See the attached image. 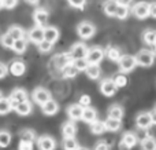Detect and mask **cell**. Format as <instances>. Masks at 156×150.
<instances>
[{
    "label": "cell",
    "mask_w": 156,
    "mask_h": 150,
    "mask_svg": "<svg viewBox=\"0 0 156 150\" xmlns=\"http://www.w3.org/2000/svg\"><path fill=\"white\" fill-rule=\"evenodd\" d=\"M59 29L55 26H45L44 28V40L49 41V43L55 44L58 40H59Z\"/></svg>",
    "instance_id": "obj_18"
},
{
    "label": "cell",
    "mask_w": 156,
    "mask_h": 150,
    "mask_svg": "<svg viewBox=\"0 0 156 150\" xmlns=\"http://www.w3.org/2000/svg\"><path fill=\"white\" fill-rule=\"evenodd\" d=\"M104 126H105V131H110V132H118L122 127L121 120H116V118H111L108 117L107 120L104 121Z\"/></svg>",
    "instance_id": "obj_25"
},
{
    "label": "cell",
    "mask_w": 156,
    "mask_h": 150,
    "mask_svg": "<svg viewBox=\"0 0 156 150\" xmlns=\"http://www.w3.org/2000/svg\"><path fill=\"white\" fill-rule=\"evenodd\" d=\"M118 65H119V70L122 73H129L132 72L133 69L137 66V62H136V57L129 54H125L121 57V59L118 61Z\"/></svg>",
    "instance_id": "obj_4"
},
{
    "label": "cell",
    "mask_w": 156,
    "mask_h": 150,
    "mask_svg": "<svg viewBox=\"0 0 156 150\" xmlns=\"http://www.w3.org/2000/svg\"><path fill=\"white\" fill-rule=\"evenodd\" d=\"M37 46H38V51L43 52V54H48V52H51L52 48H54V44L47 40H43L40 44H37Z\"/></svg>",
    "instance_id": "obj_40"
},
{
    "label": "cell",
    "mask_w": 156,
    "mask_h": 150,
    "mask_svg": "<svg viewBox=\"0 0 156 150\" xmlns=\"http://www.w3.org/2000/svg\"><path fill=\"white\" fill-rule=\"evenodd\" d=\"M12 137L7 129H0V148H8L11 145Z\"/></svg>",
    "instance_id": "obj_31"
},
{
    "label": "cell",
    "mask_w": 156,
    "mask_h": 150,
    "mask_svg": "<svg viewBox=\"0 0 156 150\" xmlns=\"http://www.w3.org/2000/svg\"><path fill=\"white\" fill-rule=\"evenodd\" d=\"M90 132L94 135H101L103 132H105V126H104V121H100L96 120L90 124Z\"/></svg>",
    "instance_id": "obj_34"
},
{
    "label": "cell",
    "mask_w": 156,
    "mask_h": 150,
    "mask_svg": "<svg viewBox=\"0 0 156 150\" xmlns=\"http://www.w3.org/2000/svg\"><path fill=\"white\" fill-rule=\"evenodd\" d=\"M138 142V138L136 134L133 132H125L123 137H122V141L119 143V149L121 150H130L132 148H134Z\"/></svg>",
    "instance_id": "obj_8"
},
{
    "label": "cell",
    "mask_w": 156,
    "mask_h": 150,
    "mask_svg": "<svg viewBox=\"0 0 156 150\" xmlns=\"http://www.w3.org/2000/svg\"><path fill=\"white\" fill-rule=\"evenodd\" d=\"M86 76L92 80H97L100 76H101V69H100L99 63H89L88 68L85 70Z\"/></svg>",
    "instance_id": "obj_23"
},
{
    "label": "cell",
    "mask_w": 156,
    "mask_h": 150,
    "mask_svg": "<svg viewBox=\"0 0 156 150\" xmlns=\"http://www.w3.org/2000/svg\"><path fill=\"white\" fill-rule=\"evenodd\" d=\"M141 149L143 150H156V139L154 137H145L141 141Z\"/></svg>",
    "instance_id": "obj_33"
},
{
    "label": "cell",
    "mask_w": 156,
    "mask_h": 150,
    "mask_svg": "<svg viewBox=\"0 0 156 150\" xmlns=\"http://www.w3.org/2000/svg\"><path fill=\"white\" fill-rule=\"evenodd\" d=\"M104 52H105V55L108 57V59L112 61V62H118V61L121 59V57H122V52H121V50H119L118 47L110 46Z\"/></svg>",
    "instance_id": "obj_27"
},
{
    "label": "cell",
    "mask_w": 156,
    "mask_h": 150,
    "mask_svg": "<svg viewBox=\"0 0 156 150\" xmlns=\"http://www.w3.org/2000/svg\"><path fill=\"white\" fill-rule=\"evenodd\" d=\"M81 120L85 121L88 124H92L93 121L97 120V112L93 109V107L88 106V107H83V112H82V117Z\"/></svg>",
    "instance_id": "obj_22"
},
{
    "label": "cell",
    "mask_w": 156,
    "mask_h": 150,
    "mask_svg": "<svg viewBox=\"0 0 156 150\" xmlns=\"http://www.w3.org/2000/svg\"><path fill=\"white\" fill-rule=\"evenodd\" d=\"M12 110L10 103V99L8 98H0V116L8 114V113Z\"/></svg>",
    "instance_id": "obj_36"
},
{
    "label": "cell",
    "mask_w": 156,
    "mask_h": 150,
    "mask_svg": "<svg viewBox=\"0 0 156 150\" xmlns=\"http://www.w3.org/2000/svg\"><path fill=\"white\" fill-rule=\"evenodd\" d=\"M112 80H114V83H115V85L118 88H122L127 84V77L125 76V74H116Z\"/></svg>",
    "instance_id": "obj_42"
},
{
    "label": "cell",
    "mask_w": 156,
    "mask_h": 150,
    "mask_svg": "<svg viewBox=\"0 0 156 150\" xmlns=\"http://www.w3.org/2000/svg\"><path fill=\"white\" fill-rule=\"evenodd\" d=\"M154 112H155V113H156V106H155V109H154Z\"/></svg>",
    "instance_id": "obj_57"
},
{
    "label": "cell",
    "mask_w": 156,
    "mask_h": 150,
    "mask_svg": "<svg viewBox=\"0 0 156 150\" xmlns=\"http://www.w3.org/2000/svg\"><path fill=\"white\" fill-rule=\"evenodd\" d=\"M151 116H152V124H155V126H156V113L151 112Z\"/></svg>",
    "instance_id": "obj_52"
},
{
    "label": "cell",
    "mask_w": 156,
    "mask_h": 150,
    "mask_svg": "<svg viewBox=\"0 0 156 150\" xmlns=\"http://www.w3.org/2000/svg\"><path fill=\"white\" fill-rule=\"evenodd\" d=\"M27 48V40L25 37L22 39H18V40H14V44H12V51L15 52V54H23L25 51H26Z\"/></svg>",
    "instance_id": "obj_26"
},
{
    "label": "cell",
    "mask_w": 156,
    "mask_h": 150,
    "mask_svg": "<svg viewBox=\"0 0 156 150\" xmlns=\"http://www.w3.org/2000/svg\"><path fill=\"white\" fill-rule=\"evenodd\" d=\"M88 46L85 43H76L71 46L69 54L71 55V58L74 59H81V58H86V54H88Z\"/></svg>",
    "instance_id": "obj_10"
},
{
    "label": "cell",
    "mask_w": 156,
    "mask_h": 150,
    "mask_svg": "<svg viewBox=\"0 0 156 150\" xmlns=\"http://www.w3.org/2000/svg\"><path fill=\"white\" fill-rule=\"evenodd\" d=\"M77 33L81 39L83 40H88V39H92L96 33V26H94L92 22H88V21H82L78 24L77 26Z\"/></svg>",
    "instance_id": "obj_1"
},
{
    "label": "cell",
    "mask_w": 156,
    "mask_h": 150,
    "mask_svg": "<svg viewBox=\"0 0 156 150\" xmlns=\"http://www.w3.org/2000/svg\"><path fill=\"white\" fill-rule=\"evenodd\" d=\"M154 50H155V52H156V41H155V44H154Z\"/></svg>",
    "instance_id": "obj_54"
},
{
    "label": "cell",
    "mask_w": 156,
    "mask_h": 150,
    "mask_svg": "<svg viewBox=\"0 0 156 150\" xmlns=\"http://www.w3.org/2000/svg\"><path fill=\"white\" fill-rule=\"evenodd\" d=\"M18 150H33V142H29V141H19L18 145Z\"/></svg>",
    "instance_id": "obj_45"
},
{
    "label": "cell",
    "mask_w": 156,
    "mask_h": 150,
    "mask_svg": "<svg viewBox=\"0 0 156 150\" xmlns=\"http://www.w3.org/2000/svg\"><path fill=\"white\" fill-rule=\"evenodd\" d=\"M3 8H7V10H12V8L16 7L18 4V0H2Z\"/></svg>",
    "instance_id": "obj_44"
},
{
    "label": "cell",
    "mask_w": 156,
    "mask_h": 150,
    "mask_svg": "<svg viewBox=\"0 0 156 150\" xmlns=\"http://www.w3.org/2000/svg\"><path fill=\"white\" fill-rule=\"evenodd\" d=\"M32 98H33V101H34L36 103L41 106L43 103H45L47 101L51 99V92H49L47 88H44V87H37V88H34V91H33Z\"/></svg>",
    "instance_id": "obj_6"
},
{
    "label": "cell",
    "mask_w": 156,
    "mask_h": 150,
    "mask_svg": "<svg viewBox=\"0 0 156 150\" xmlns=\"http://www.w3.org/2000/svg\"><path fill=\"white\" fill-rule=\"evenodd\" d=\"M48 18H49V14L45 8L40 7V8H36L34 13H33V21H34L36 26H41V28H45L47 24H48Z\"/></svg>",
    "instance_id": "obj_7"
},
{
    "label": "cell",
    "mask_w": 156,
    "mask_h": 150,
    "mask_svg": "<svg viewBox=\"0 0 156 150\" xmlns=\"http://www.w3.org/2000/svg\"><path fill=\"white\" fill-rule=\"evenodd\" d=\"M116 90H118V87L115 85L112 79H104L100 83V91L105 96H112L116 92Z\"/></svg>",
    "instance_id": "obj_13"
},
{
    "label": "cell",
    "mask_w": 156,
    "mask_h": 150,
    "mask_svg": "<svg viewBox=\"0 0 156 150\" xmlns=\"http://www.w3.org/2000/svg\"><path fill=\"white\" fill-rule=\"evenodd\" d=\"M3 8V4H2V0H0V10H2Z\"/></svg>",
    "instance_id": "obj_55"
},
{
    "label": "cell",
    "mask_w": 156,
    "mask_h": 150,
    "mask_svg": "<svg viewBox=\"0 0 156 150\" xmlns=\"http://www.w3.org/2000/svg\"><path fill=\"white\" fill-rule=\"evenodd\" d=\"M93 150H110V145L107 142H104V141H100V142H97L94 145Z\"/></svg>",
    "instance_id": "obj_47"
},
{
    "label": "cell",
    "mask_w": 156,
    "mask_h": 150,
    "mask_svg": "<svg viewBox=\"0 0 156 150\" xmlns=\"http://www.w3.org/2000/svg\"><path fill=\"white\" fill-rule=\"evenodd\" d=\"M10 103H11V107L12 110L16 107V105L21 103V102H25V101H29V94L26 92V90L23 88H14L10 94Z\"/></svg>",
    "instance_id": "obj_3"
},
{
    "label": "cell",
    "mask_w": 156,
    "mask_h": 150,
    "mask_svg": "<svg viewBox=\"0 0 156 150\" xmlns=\"http://www.w3.org/2000/svg\"><path fill=\"white\" fill-rule=\"evenodd\" d=\"M90 102H92V99H90V96L89 95H81L80 102H78V103H80L82 107H88V106H90Z\"/></svg>",
    "instance_id": "obj_46"
},
{
    "label": "cell",
    "mask_w": 156,
    "mask_h": 150,
    "mask_svg": "<svg viewBox=\"0 0 156 150\" xmlns=\"http://www.w3.org/2000/svg\"><path fill=\"white\" fill-rule=\"evenodd\" d=\"M25 2L27 3V4H32V6H36V4H38V2L40 0H25Z\"/></svg>",
    "instance_id": "obj_51"
},
{
    "label": "cell",
    "mask_w": 156,
    "mask_h": 150,
    "mask_svg": "<svg viewBox=\"0 0 156 150\" xmlns=\"http://www.w3.org/2000/svg\"><path fill=\"white\" fill-rule=\"evenodd\" d=\"M118 6H119V3L116 0H105L104 4H103V11L108 17H115Z\"/></svg>",
    "instance_id": "obj_21"
},
{
    "label": "cell",
    "mask_w": 156,
    "mask_h": 150,
    "mask_svg": "<svg viewBox=\"0 0 156 150\" xmlns=\"http://www.w3.org/2000/svg\"><path fill=\"white\" fill-rule=\"evenodd\" d=\"M67 3L74 8H78V10H82L86 4V0H67Z\"/></svg>",
    "instance_id": "obj_43"
},
{
    "label": "cell",
    "mask_w": 156,
    "mask_h": 150,
    "mask_svg": "<svg viewBox=\"0 0 156 150\" xmlns=\"http://www.w3.org/2000/svg\"><path fill=\"white\" fill-rule=\"evenodd\" d=\"M71 62H73V58H71V55L69 54V52H62V54H58L54 57L55 66H56L58 69H60V70Z\"/></svg>",
    "instance_id": "obj_16"
},
{
    "label": "cell",
    "mask_w": 156,
    "mask_h": 150,
    "mask_svg": "<svg viewBox=\"0 0 156 150\" xmlns=\"http://www.w3.org/2000/svg\"><path fill=\"white\" fill-rule=\"evenodd\" d=\"M41 112H43L45 116H54V114H56V113L59 112V103L51 98L49 101H47L45 103L41 105Z\"/></svg>",
    "instance_id": "obj_17"
},
{
    "label": "cell",
    "mask_w": 156,
    "mask_h": 150,
    "mask_svg": "<svg viewBox=\"0 0 156 150\" xmlns=\"http://www.w3.org/2000/svg\"><path fill=\"white\" fill-rule=\"evenodd\" d=\"M116 2H118L119 4H122V6H127V7H129V6L133 3V0H116Z\"/></svg>",
    "instance_id": "obj_50"
},
{
    "label": "cell",
    "mask_w": 156,
    "mask_h": 150,
    "mask_svg": "<svg viewBox=\"0 0 156 150\" xmlns=\"http://www.w3.org/2000/svg\"><path fill=\"white\" fill-rule=\"evenodd\" d=\"M82 112H83V107L81 106L80 103H73L67 107V116L70 117V120H73V121L81 120Z\"/></svg>",
    "instance_id": "obj_19"
},
{
    "label": "cell",
    "mask_w": 156,
    "mask_h": 150,
    "mask_svg": "<svg viewBox=\"0 0 156 150\" xmlns=\"http://www.w3.org/2000/svg\"><path fill=\"white\" fill-rule=\"evenodd\" d=\"M132 14L138 19H145L149 17V3L147 2H138L133 6Z\"/></svg>",
    "instance_id": "obj_5"
},
{
    "label": "cell",
    "mask_w": 156,
    "mask_h": 150,
    "mask_svg": "<svg viewBox=\"0 0 156 150\" xmlns=\"http://www.w3.org/2000/svg\"><path fill=\"white\" fill-rule=\"evenodd\" d=\"M8 72L15 77H21V76H23L25 72H26V65H25L22 61L15 59L11 62L10 66H8Z\"/></svg>",
    "instance_id": "obj_14"
},
{
    "label": "cell",
    "mask_w": 156,
    "mask_h": 150,
    "mask_svg": "<svg viewBox=\"0 0 156 150\" xmlns=\"http://www.w3.org/2000/svg\"><path fill=\"white\" fill-rule=\"evenodd\" d=\"M0 98H3V96H2V91H0Z\"/></svg>",
    "instance_id": "obj_56"
},
{
    "label": "cell",
    "mask_w": 156,
    "mask_h": 150,
    "mask_svg": "<svg viewBox=\"0 0 156 150\" xmlns=\"http://www.w3.org/2000/svg\"><path fill=\"white\" fill-rule=\"evenodd\" d=\"M0 43H2L3 47L5 48H12V44H14V39L11 37L8 33H4V35L0 37Z\"/></svg>",
    "instance_id": "obj_41"
},
{
    "label": "cell",
    "mask_w": 156,
    "mask_h": 150,
    "mask_svg": "<svg viewBox=\"0 0 156 150\" xmlns=\"http://www.w3.org/2000/svg\"><path fill=\"white\" fill-rule=\"evenodd\" d=\"M77 150H89V149H86V148H81V146H80V148H78Z\"/></svg>",
    "instance_id": "obj_53"
},
{
    "label": "cell",
    "mask_w": 156,
    "mask_h": 150,
    "mask_svg": "<svg viewBox=\"0 0 156 150\" xmlns=\"http://www.w3.org/2000/svg\"><path fill=\"white\" fill-rule=\"evenodd\" d=\"M62 146H63V150H77L80 148L76 138H65L62 142Z\"/></svg>",
    "instance_id": "obj_35"
},
{
    "label": "cell",
    "mask_w": 156,
    "mask_h": 150,
    "mask_svg": "<svg viewBox=\"0 0 156 150\" xmlns=\"http://www.w3.org/2000/svg\"><path fill=\"white\" fill-rule=\"evenodd\" d=\"M73 65L77 68L78 72H85L86 68H88V65H89V62L86 61V58H81V59H74Z\"/></svg>",
    "instance_id": "obj_39"
},
{
    "label": "cell",
    "mask_w": 156,
    "mask_h": 150,
    "mask_svg": "<svg viewBox=\"0 0 156 150\" xmlns=\"http://www.w3.org/2000/svg\"><path fill=\"white\" fill-rule=\"evenodd\" d=\"M136 126L140 129H148L152 126V116L149 112H141L136 117Z\"/></svg>",
    "instance_id": "obj_12"
},
{
    "label": "cell",
    "mask_w": 156,
    "mask_h": 150,
    "mask_svg": "<svg viewBox=\"0 0 156 150\" xmlns=\"http://www.w3.org/2000/svg\"><path fill=\"white\" fill-rule=\"evenodd\" d=\"M27 39H29V41H32L34 44H40L44 40V28L41 26L32 28L29 30V33H27Z\"/></svg>",
    "instance_id": "obj_15"
},
{
    "label": "cell",
    "mask_w": 156,
    "mask_h": 150,
    "mask_svg": "<svg viewBox=\"0 0 156 150\" xmlns=\"http://www.w3.org/2000/svg\"><path fill=\"white\" fill-rule=\"evenodd\" d=\"M19 138L22 141H29V142H34L37 138H36V132L33 129H23V131L19 132Z\"/></svg>",
    "instance_id": "obj_37"
},
{
    "label": "cell",
    "mask_w": 156,
    "mask_h": 150,
    "mask_svg": "<svg viewBox=\"0 0 156 150\" xmlns=\"http://www.w3.org/2000/svg\"><path fill=\"white\" fill-rule=\"evenodd\" d=\"M108 117L122 120V117H123V109H122V106H119V105H111L108 107Z\"/></svg>",
    "instance_id": "obj_28"
},
{
    "label": "cell",
    "mask_w": 156,
    "mask_h": 150,
    "mask_svg": "<svg viewBox=\"0 0 156 150\" xmlns=\"http://www.w3.org/2000/svg\"><path fill=\"white\" fill-rule=\"evenodd\" d=\"M16 113H18L19 116H29L30 113L33 112V106H32V102H29V101H25V102H21V103H18L16 105V107L15 109Z\"/></svg>",
    "instance_id": "obj_24"
},
{
    "label": "cell",
    "mask_w": 156,
    "mask_h": 150,
    "mask_svg": "<svg viewBox=\"0 0 156 150\" xmlns=\"http://www.w3.org/2000/svg\"><path fill=\"white\" fill-rule=\"evenodd\" d=\"M62 73H63V77H66V79H74L80 72L77 70V68L73 65V62H71V63H69L67 66H65V68L62 69Z\"/></svg>",
    "instance_id": "obj_32"
},
{
    "label": "cell",
    "mask_w": 156,
    "mask_h": 150,
    "mask_svg": "<svg viewBox=\"0 0 156 150\" xmlns=\"http://www.w3.org/2000/svg\"><path fill=\"white\" fill-rule=\"evenodd\" d=\"M127 15H129V7L127 6H122V4H119L118 6V8H116V14H115V17L118 19H126L127 18Z\"/></svg>",
    "instance_id": "obj_38"
},
{
    "label": "cell",
    "mask_w": 156,
    "mask_h": 150,
    "mask_svg": "<svg viewBox=\"0 0 156 150\" xmlns=\"http://www.w3.org/2000/svg\"><path fill=\"white\" fill-rule=\"evenodd\" d=\"M105 52L103 48L100 47H92L88 50V54H86V61L89 63H100L104 58Z\"/></svg>",
    "instance_id": "obj_11"
},
{
    "label": "cell",
    "mask_w": 156,
    "mask_h": 150,
    "mask_svg": "<svg viewBox=\"0 0 156 150\" xmlns=\"http://www.w3.org/2000/svg\"><path fill=\"white\" fill-rule=\"evenodd\" d=\"M37 148L38 150H55L56 149V141L49 135H41L37 139Z\"/></svg>",
    "instance_id": "obj_9"
},
{
    "label": "cell",
    "mask_w": 156,
    "mask_h": 150,
    "mask_svg": "<svg viewBox=\"0 0 156 150\" xmlns=\"http://www.w3.org/2000/svg\"><path fill=\"white\" fill-rule=\"evenodd\" d=\"M62 134L63 138H74L77 134V126L74 124L73 120L66 121L65 124L62 126Z\"/></svg>",
    "instance_id": "obj_20"
},
{
    "label": "cell",
    "mask_w": 156,
    "mask_h": 150,
    "mask_svg": "<svg viewBox=\"0 0 156 150\" xmlns=\"http://www.w3.org/2000/svg\"><path fill=\"white\" fill-rule=\"evenodd\" d=\"M8 73H10V72H8V66L5 65V63L0 62V79H4Z\"/></svg>",
    "instance_id": "obj_48"
},
{
    "label": "cell",
    "mask_w": 156,
    "mask_h": 150,
    "mask_svg": "<svg viewBox=\"0 0 156 150\" xmlns=\"http://www.w3.org/2000/svg\"><path fill=\"white\" fill-rule=\"evenodd\" d=\"M7 33L14 39V40H18V39L25 37V30L22 29L21 26H18V25H12V26H10L8 30H7Z\"/></svg>",
    "instance_id": "obj_29"
},
{
    "label": "cell",
    "mask_w": 156,
    "mask_h": 150,
    "mask_svg": "<svg viewBox=\"0 0 156 150\" xmlns=\"http://www.w3.org/2000/svg\"><path fill=\"white\" fill-rule=\"evenodd\" d=\"M149 17L156 19V3H149Z\"/></svg>",
    "instance_id": "obj_49"
},
{
    "label": "cell",
    "mask_w": 156,
    "mask_h": 150,
    "mask_svg": "<svg viewBox=\"0 0 156 150\" xmlns=\"http://www.w3.org/2000/svg\"><path fill=\"white\" fill-rule=\"evenodd\" d=\"M136 62L138 66H143V68H149V66L154 65L155 62V54L149 50H141L137 55H136Z\"/></svg>",
    "instance_id": "obj_2"
},
{
    "label": "cell",
    "mask_w": 156,
    "mask_h": 150,
    "mask_svg": "<svg viewBox=\"0 0 156 150\" xmlns=\"http://www.w3.org/2000/svg\"><path fill=\"white\" fill-rule=\"evenodd\" d=\"M143 40L145 44H148V46H154L155 41H156V30L154 29H147L144 30L143 33Z\"/></svg>",
    "instance_id": "obj_30"
}]
</instances>
